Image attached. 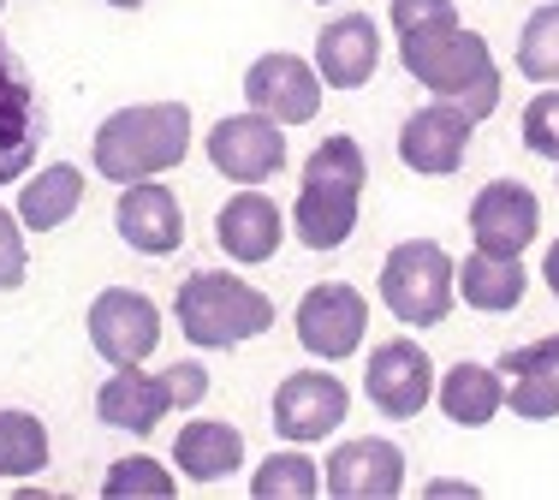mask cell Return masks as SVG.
<instances>
[{
    "instance_id": "cell-23",
    "label": "cell",
    "mask_w": 559,
    "mask_h": 500,
    "mask_svg": "<svg viewBox=\"0 0 559 500\" xmlns=\"http://www.w3.org/2000/svg\"><path fill=\"white\" fill-rule=\"evenodd\" d=\"M84 203V167L78 162H55L43 174H24L19 179V221L24 233H60L66 221L78 215Z\"/></svg>"
},
{
    "instance_id": "cell-6",
    "label": "cell",
    "mask_w": 559,
    "mask_h": 500,
    "mask_svg": "<svg viewBox=\"0 0 559 500\" xmlns=\"http://www.w3.org/2000/svg\"><path fill=\"white\" fill-rule=\"evenodd\" d=\"M48 138V108L36 78L24 72V60L12 55V43L0 36V191L19 186L24 174L36 167Z\"/></svg>"
},
{
    "instance_id": "cell-20",
    "label": "cell",
    "mask_w": 559,
    "mask_h": 500,
    "mask_svg": "<svg viewBox=\"0 0 559 500\" xmlns=\"http://www.w3.org/2000/svg\"><path fill=\"white\" fill-rule=\"evenodd\" d=\"M506 370V412H518L524 424H554L559 417V334L512 346L500 358Z\"/></svg>"
},
{
    "instance_id": "cell-32",
    "label": "cell",
    "mask_w": 559,
    "mask_h": 500,
    "mask_svg": "<svg viewBox=\"0 0 559 500\" xmlns=\"http://www.w3.org/2000/svg\"><path fill=\"white\" fill-rule=\"evenodd\" d=\"M167 393H173V412H197V405L209 400V370L197 358H179V364H167Z\"/></svg>"
},
{
    "instance_id": "cell-28",
    "label": "cell",
    "mask_w": 559,
    "mask_h": 500,
    "mask_svg": "<svg viewBox=\"0 0 559 500\" xmlns=\"http://www.w3.org/2000/svg\"><path fill=\"white\" fill-rule=\"evenodd\" d=\"M102 495H108V500H138V495L173 500V495H179V471H167L162 459H150V453H126V459H114V465H108Z\"/></svg>"
},
{
    "instance_id": "cell-13",
    "label": "cell",
    "mask_w": 559,
    "mask_h": 500,
    "mask_svg": "<svg viewBox=\"0 0 559 500\" xmlns=\"http://www.w3.org/2000/svg\"><path fill=\"white\" fill-rule=\"evenodd\" d=\"M471 131H476V120L459 102L435 96L417 114H405V126H399V162L423 179H452L464 167V155H471Z\"/></svg>"
},
{
    "instance_id": "cell-10",
    "label": "cell",
    "mask_w": 559,
    "mask_h": 500,
    "mask_svg": "<svg viewBox=\"0 0 559 500\" xmlns=\"http://www.w3.org/2000/svg\"><path fill=\"white\" fill-rule=\"evenodd\" d=\"M203 150H209V167L221 179H233V186H269L280 167H286V126L257 114V108H245V114L215 120Z\"/></svg>"
},
{
    "instance_id": "cell-24",
    "label": "cell",
    "mask_w": 559,
    "mask_h": 500,
    "mask_svg": "<svg viewBox=\"0 0 559 500\" xmlns=\"http://www.w3.org/2000/svg\"><path fill=\"white\" fill-rule=\"evenodd\" d=\"M530 293V274H524V257H495V250H471L459 262V298L483 316H506L518 310Z\"/></svg>"
},
{
    "instance_id": "cell-34",
    "label": "cell",
    "mask_w": 559,
    "mask_h": 500,
    "mask_svg": "<svg viewBox=\"0 0 559 500\" xmlns=\"http://www.w3.org/2000/svg\"><path fill=\"white\" fill-rule=\"evenodd\" d=\"M542 281H548V293L559 298V239L548 245V257H542Z\"/></svg>"
},
{
    "instance_id": "cell-14",
    "label": "cell",
    "mask_w": 559,
    "mask_h": 500,
    "mask_svg": "<svg viewBox=\"0 0 559 500\" xmlns=\"http://www.w3.org/2000/svg\"><path fill=\"white\" fill-rule=\"evenodd\" d=\"M542 233V203L524 179H488L471 197V239L476 250H495V257H524Z\"/></svg>"
},
{
    "instance_id": "cell-2",
    "label": "cell",
    "mask_w": 559,
    "mask_h": 500,
    "mask_svg": "<svg viewBox=\"0 0 559 500\" xmlns=\"http://www.w3.org/2000/svg\"><path fill=\"white\" fill-rule=\"evenodd\" d=\"M185 155H191V108L185 102H138V108H119L90 138V167L108 186L162 179L173 167H185Z\"/></svg>"
},
{
    "instance_id": "cell-5",
    "label": "cell",
    "mask_w": 559,
    "mask_h": 500,
    "mask_svg": "<svg viewBox=\"0 0 559 500\" xmlns=\"http://www.w3.org/2000/svg\"><path fill=\"white\" fill-rule=\"evenodd\" d=\"M381 305H388L405 328H441L452 298H459V262L435 239H405L381 262Z\"/></svg>"
},
{
    "instance_id": "cell-36",
    "label": "cell",
    "mask_w": 559,
    "mask_h": 500,
    "mask_svg": "<svg viewBox=\"0 0 559 500\" xmlns=\"http://www.w3.org/2000/svg\"><path fill=\"white\" fill-rule=\"evenodd\" d=\"M0 12H7V0H0Z\"/></svg>"
},
{
    "instance_id": "cell-25",
    "label": "cell",
    "mask_w": 559,
    "mask_h": 500,
    "mask_svg": "<svg viewBox=\"0 0 559 500\" xmlns=\"http://www.w3.org/2000/svg\"><path fill=\"white\" fill-rule=\"evenodd\" d=\"M48 424L36 412H0V483H24L48 471Z\"/></svg>"
},
{
    "instance_id": "cell-16",
    "label": "cell",
    "mask_w": 559,
    "mask_h": 500,
    "mask_svg": "<svg viewBox=\"0 0 559 500\" xmlns=\"http://www.w3.org/2000/svg\"><path fill=\"white\" fill-rule=\"evenodd\" d=\"M114 233L138 250V257H173V250L185 245V209L162 179H138V186H119Z\"/></svg>"
},
{
    "instance_id": "cell-7",
    "label": "cell",
    "mask_w": 559,
    "mask_h": 500,
    "mask_svg": "<svg viewBox=\"0 0 559 500\" xmlns=\"http://www.w3.org/2000/svg\"><path fill=\"white\" fill-rule=\"evenodd\" d=\"M292 328H298V346L310 358H322V364L357 358L369 334V298L352 281H316L298 298V310H292Z\"/></svg>"
},
{
    "instance_id": "cell-22",
    "label": "cell",
    "mask_w": 559,
    "mask_h": 500,
    "mask_svg": "<svg viewBox=\"0 0 559 500\" xmlns=\"http://www.w3.org/2000/svg\"><path fill=\"white\" fill-rule=\"evenodd\" d=\"M238 465H245V436L221 417H191L173 441V471L185 483H226Z\"/></svg>"
},
{
    "instance_id": "cell-27",
    "label": "cell",
    "mask_w": 559,
    "mask_h": 500,
    "mask_svg": "<svg viewBox=\"0 0 559 500\" xmlns=\"http://www.w3.org/2000/svg\"><path fill=\"white\" fill-rule=\"evenodd\" d=\"M257 500H316L322 495V465L310 453H269L250 477Z\"/></svg>"
},
{
    "instance_id": "cell-26",
    "label": "cell",
    "mask_w": 559,
    "mask_h": 500,
    "mask_svg": "<svg viewBox=\"0 0 559 500\" xmlns=\"http://www.w3.org/2000/svg\"><path fill=\"white\" fill-rule=\"evenodd\" d=\"M518 78L530 84H559V0L536 7L518 31Z\"/></svg>"
},
{
    "instance_id": "cell-4",
    "label": "cell",
    "mask_w": 559,
    "mask_h": 500,
    "mask_svg": "<svg viewBox=\"0 0 559 500\" xmlns=\"http://www.w3.org/2000/svg\"><path fill=\"white\" fill-rule=\"evenodd\" d=\"M173 322L197 352H233L274 328V298L233 269H197L179 281Z\"/></svg>"
},
{
    "instance_id": "cell-12",
    "label": "cell",
    "mask_w": 559,
    "mask_h": 500,
    "mask_svg": "<svg viewBox=\"0 0 559 500\" xmlns=\"http://www.w3.org/2000/svg\"><path fill=\"white\" fill-rule=\"evenodd\" d=\"M322 90L328 84H322V72H316V60L286 55V48L257 55L245 72V102L280 126H310L316 114H322Z\"/></svg>"
},
{
    "instance_id": "cell-9",
    "label": "cell",
    "mask_w": 559,
    "mask_h": 500,
    "mask_svg": "<svg viewBox=\"0 0 559 500\" xmlns=\"http://www.w3.org/2000/svg\"><path fill=\"white\" fill-rule=\"evenodd\" d=\"M345 412H352V388L334 376V364H328V370H292L274 388V405H269L274 436L292 441V447L328 441L345 424Z\"/></svg>"
},
{
    "instance_id": "cell-37",
    "label": "cell",
    "mask_w": 559,
    "mask_h": 500,
    "mask_svg": "<svg viewBox=\"0 0 559 500\" xmlns=\"http://www.w3.org/2000/svg\"><path fill=\"white\" fill-rule=\"evenodd\" d=\"M322 7H328V0H322Z\"/></svg>"
},
{
    "instance_id": "cell-21",
    "label": "cell",
    "mask_w": 559,
    "mask_h": 500,
    "mask_svg": "<svg viewBox=\"0 0 559 500\" xmlns=\"http://www.w3.org/2000/svg\"><path fill=\"white\" fill-rule=\"evenodd\" d=\"M435 405L447 412V424L459 429H488L506 412V370L500 364H452L435 381Z\"/></svg>"
},
{
    "instance_id": "cell-35",
    "label": "cell",
    "mask_w": 559,
    "mask_h": 500,
    "mask_svg": "<svg viewBox=\"0 0 559 500\" xmlns=\"http://www.w3.org/2000/svg\"><path fill=\"white\" fill-rule=\"evenodd\" d=\"M108 7H119V12H138V7H143V0H108Z\"/></svg>"
},
{
    "instance_id": "cell-29",
    "label": "cell",
    "mask_w": 559,
    "mask_h": 500,
    "mask_svg": "<svg viewBox=\"0 0 559 500\" xmlns=\"http://www.w3.org/2000/svg\"><path fill=\"white\" fill-rule=\"evenodd\" d=\"M524 150L542 162H559V84H542V96H530L524 108Z\"/></svg>"
},
{
    "instance_id": "cell-8",
    "label": "cell",
    "mask_w": 559,
    "mask_h": 500,
    "mask_svg": "<svg viewBox=\"0 0 559 500\" xmlns=\"http://www.w3.org/2000/svg\"><path fill=\"white\" fill-rule=\"evenodd\" d=\"M84 334H90V346H96V358L114 364V370L119 364H143L162 346V310H155V298L138 293V286H102V293L90 298Z\"/></svg>"
},
{
    "instance_id": "cell-18",
    "label": "cell",
    "mask_w": 559,
    "mask_h": 500,
    "mask_svg": "<svg viewBox=\"0 0 559 500\" xmlns=\"http://www.w3.org/2000/svg\"><path fill=\"white\" fill-rule=\"evenodd\" d=\"M381 66V24L369 12H340L316 31V72L328 90H364Z\"/></svg>"
},
{
    "instance_id": "cell-31",
    "label": "cell",
    "mask_w": 559,
    "mask_h": 500,
    "mask_svg": "<svg viewBox=\"0 0 559 500\" xmlns=\"http://www.w3.org/2000/svg\"><path fill=\"white\" fill-rule=\"evenodd\" d=\"M388 24H393V36L441 31V24H459V7H452V0H393Z\"/></svg>"
},
{
    "instance_id": "cell-1",
    "label": "cell",
    "mask_w": 559,
    "mask_h": 500,
    "mask_svg": "<svg viewBox=\"0 0 559 500\" xmlns=\"http://www.w3.org/2000/svg\"><path fill=\"white\" fill-rule=\"evenodd\" d=\"M369 162L364 143L352 131H334L310 150L298 179V203H292V239L304 250H340L357 233V209H364Z\"/></svg>"
},
{
    "instance_id": "cell-11",
    "label": "cell",
    "mask_w": 559,
    "mask_h": 500,
    "mask_svg": "<svg viewBox=\"0 0 559 500\" xmlns=\"http://www.w3.org/2000/svg\"><path fill=\"white\" fill-rule=\"evenodd\" d=\"M435 381H441L435 376V358L411 334L381 340V346L364 358V393H369V405H376L381 417H393V424L423 417V405L435 400Z\"/></svg>"
},
{
    "instance_id": "cell-19",
    "label": "cell",
    "mask_w": 559,
    "mask_h": 500,
    "mask_svg": "<svg viewBox=\"0 0 559 500\" xmlns=\"http://www.w3.org/2000/svg\"><path fill=\"white\" fill-rule=\"evenodd\" d=\"M173 412V393L162 370H143V364H119V370L96 388V417L119 436H155L162 417Z\"/></svg>"
},
{
    "instance_id": "cell-15",
    "label": "cell",
    "mask_w": 559,
    "mask_h": 500,
    "mask_svg": "<svg viewBox=\"0 0 559 500\" xmlns=\"http://www.w3.org/2000/svg\"><path fill=\"white\" fill-rule=\"evenodd\" d=\"M322 483L334 500H393L405 489V447L381 436H352L328 453Z\"/></svg>"
},
{
    "instance_id": "cell-3",
    "label": "cell",
    "mask_w": 559,
    "mask_h": 500,
    "mask_svg": "<svg viewBox=\"0 0 559 500\" xmlns=\"http://www.w3.org/2000/svg\"><path fill=\"white\" fill-rule=\"evenodd\" d=\"M399 66H405L429 96L459 102L476 126L500 108V66H495V48H488L483 31L441 24V31L399 36Z\"/></svg>"
},
{
    "instance_id": "cell-33",
    "label": "cell",
    "mask_w": 559,
    "mask_h": 500,
    "mask_svg": "<svg viewBox=\"0 0 559 500\" xmlns=\"http://www.w3.org/2000/svg\"><path fill=\"white\" fill-rule=\"evenodd\" d=\"M423 495H464V500H476V483L471 477H429V483H423Z\"/></svg>"
},
{
    "instance_id": "cell-17",
    "label": "cell",
    "mask_w": 559,
    "mask_h": 500,
    "mask_svg": "<svg viewBox=\"0 0 559 500\" xmlns=\"http://www.w3.org/2000/svg\"><path fill=\"white\" fill-rule=\"evenodd\" d=\"M286 227H292V221L280 215V203H274L269 191L238 186V191L221 203V215H215V245H221L233 262L257 269V262H269L274 250H280V239H286Z\"/></svg>"
},
{
    "instance_id": "cell-30",
    "label": "cell",
    "mask_w": 559,
    "mask_h": 500,
    "mask_svg": "<svg viewBox=\"0 0 559 500\" xmlns=\"http://www.w3.org/2000/svg\"><path fill=\"white\" fill-rule=\"evenodd\" d=\"M31 274V250H24V221L19 209H0V293H19Z\"/></svg>"
}]
</instances>
